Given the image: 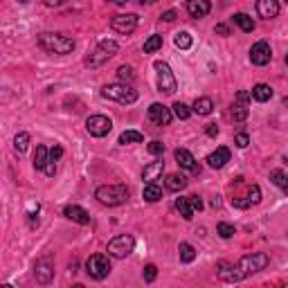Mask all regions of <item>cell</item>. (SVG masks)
<instances>
[{
  "label": "cell",
  "mask_w": 288,
  "mask_h": 288,
  "mask_svg": "<svg viewBox=\"0 0 288 288\" xmlns=\"http://www.w3.org/2000/svg\"><path fill=\"white\" fill-rule=\"evenodd\" d=\"M270 263V257L266 252H252L241 257L234 266H228V263H221L219 266V279L228 281V284H237V281H243L246 277L257 275L263 268Z\"/></svg>",
  "instance_id": "6da1fadb"
},
{
  "label": "cell",
  "mask_w": 288,
  "mask_h": 288,
  "mask_svg": "<svg viewBox=\"0 0 288 288\" xmlns=\"http://www.w3.org/2000/svg\"><path fill=\"white\" fill-rule=\"evenodd\" d=\"M38 45H41V50H45L47 54L63 56L75 50V38L61 34V32H43V34H38Z\"/></svg>",
  "instance_id": "7a4b0ae2"
},
{
  "label": "cell",
  "mask_w": 288,
  "mask_h": 288,
  "mask_svg": "<svg viewBox=\"0 0 288 288\" xmlns=\"http://www.w3.org/2000/svg\"><path fill=\"white\" fill-rule=\"evenodd\" d=\"M95 198L102 205L117 207V205H124L128 200V189H126V185H102L95 191Z\"/></svg>",
  "instance_id": "3957f363"
},
{
  "label": "cell",
  "mask_w": 288,
  "mask_h": 288,
  "mask_svg": "<svg viewBox=\"0 0 288 288\" xmlns=\"http://www.w3.org/2000/svg\"><path fill=\"white\" fill-rule=\"evenodd\" d=\"M102 97L117 104H135L137 90H133V86H126V84H108L102 88Z\"/></svg>",
  "instance_id": "277c9868"
},
{
  "label": "cell",
  "mask_w": 288,
  "mask_h": 288,
  "mask_svg": "<svg viewBox=\"0 0 288 288\" xmlns=\"http://www.w3.org/2000/svg\"><path fill=\"white\" fill-rule=\"evenodd\" d=\"M119 52V45L117 41H113V38H106V41H102L97 47H95V52L86 59V65L88 68H99V65H104L106 61H110L115 54Z\"/></svg>",
  "instance_id": "5b68a950"
},
{
  "label": "cell",
  "mask_w": 288,
  "mask_h": 288,
  "mask_svg": "<svg viewBox=\"0 0 288 288\" xmlns=\"http://www.w3.org/2000/svg\"><path fill=\"white\" fill-rule=\"evenodd\" d=\"M86 272H88L93 279L102 281L106 279V277L110 275V259L106 257V254H93V257L86 261Z\"/></svg>",
  "instance_id": "8992f818"
},
{
  "label": "cell",
  "mask_w": 288,
  "mask_h": 288,
  "mask_svg": "<svg viewBox=\"0 0 288 288\" xmlns=\"http://www.w3.org/2000/svg\"><path fill=\"white\" fill-rule=\"evenodd\" d=\"M135 250V239L131 234H117L115 239L108 241V254L115 259H124Z\"/></svg>",
  "instance_id": "52a82bcc"
},
{
  "label": "cell",
  "mask_w": 288,
  "mask_h": 288,
  "mask_svg": "<svg viewBox=\"0 0 288 288\" xmlns=\"http://www.w3.org/2000/svg\"><path fill=\"white\" fill-rule=\"evenodd\" d=\"M156 70H158V90L165 95H174L176 88H178V84H176V77L174 72H171L169 63H165V61H156Z\"/></svg>",
  "instance_id": "ba28073f"
},
{
  "label": "cell",
  "mask_w": 288,
  "mask_h": 288,
  "mask_svg": "<svg viewBox=\"0 0 288 288\" xmlns=\"http://www.w3.org/2000/svg\"><path fill=\"white\" fill-rule=\"evenodd\" d=\"M110 128H113V122H110V117H106V115H90L86 119V131L93 137H106L110 133Z\"/></svg>",
  "instance_id": "9c48e42d"
},
{
  "label": "cell",
  "mask_w": 288,
  "mask_h": 288,
  "mask_svg": "<svg viewBox=\"0 0 288 288\" xmlns=\"http://www.w3.org/2000/svg\"><path fill=\"white\" fill-rule=\"evenodd\" d=\"M110 27H113L117 34L128 36V34H133V32H135L137 16H135V14H117V16L110 18Z\"/></svg>",
  "instance_id": "30bf717a"
},
{
  "label": "cell",
  "mask_w": 288,
  "mask_h": 288,
  "mask_svg": "<svg viewBox=\"0 0 288 288\" xmlns=\"http://www.w3.org/2000/svg\"><path fill=\"white\" fill-rule=\"evenodd\" d=\"M34 277L38 284H50L52 277H54V261L52 257H41L34 263Z\"/></svg>",
  "instance_id": "8fae6325"
},
{
  "label": "cell",
  "mask_w": 288,
  "mask_h": 288,
  "mask_svg": "<svg viewBox=\"0 0 288 288\" xmlns=\"http://www.w3.org/2000/svg\"><path fill=\"white\" fill-rule=\"evenodd\" d=\"M272 59V50L266 41H257L250 47V61L254 65H268Z\"/></svg>",
  "instance_id": "7c38bea8"
},
{
  "label": "cell",
  "mask_w": 288,
  "mask_h": 288,
  "mask_svg": "<svg viewBox=\"0 0 288 288\" xmlns=\"http://www.w3.org/2000/svg\"><path fill=\"white\" fill-rule=\"evenodd\" d=\"M171 117H174L171 108L162 106V104H151V106H149V119H151L153 124H158V126H169Z\"/></svg>",
  "instance_id": "4fadbf2b"
},
{
  "label": "cell",
  "mask_w": 288,
  "mask_h": 288,
  "mask_svg": "<svg viewBox=\"0 0 288 288\" xmlns=\"http://www.w3.org/2000/svg\"><path fill=\"white\" fill-rule=\"evenodd\" d=\"M174 156H176V162H178V167H182V169H187V171H191V174H196V176L200 174V167L196 165V158L191 156L187 149H176Z\"/></svg>",
  "instance_id": "5bb4252c"
},
{
  "label": "cell",
  "mask_w": 288,
  "mask_h": 288,
  "mask_svg": "<svg viewBox=\"0 0 288 288\" xmlns=\"http://www.w3.org/2000/svg\"><path fill=\"white\" fill-rule=\"evenodd\" d=\"M162 174H165V162L162 160L149 162L142 171V180H147V185H156V180H160Z\"/></svg>",
  "instance_id": "9a60e30c"
},
{
  "label": "cell",
  "mask_w": 288,
  "mask_h": 288,
  "mask_svg": "<svg viewBox=\"0 0 288 288\" xmlns=\"http://www.w3.org/2000/svg\"><path fill=\"white\" fill-rule=\"evenodd\" d=\"M205 162H207L212 169H223V167L230 162V149H228V147H219L216 151L209 153Z\"/></svg>",
  "instance_id": "2e32d148"
},
{
  "label": "cell",
  "mask_w": 288,
  "mask_h": 288,
  "mask_svg": "<svg viewBox=\"0 0 288 288\" xmlns=\"http://www.w3.org/2000/svg\"><path fill=\"white\" fill-rule=\"evenodd\" d=\"M63 216L65 219H70V221H75V223H79V225H88L90 223V214L86 212L84 207H79V205H65Z\"/></svg>",
  "instance_id": "e0dca14e"
},
{
  "label": "cell",
  "mask_w": 288,
  "mask_h": 288,
  "mask_svg": "<svg viewBox=\"0 0 288 288\" xmlns=\"http://www.w3.org/2000/svg\"><path fill=\"white\" fill-rule=\"evenodd\" d=\"M279 3H277V0H259L257 3V14L261 18H275L277 14H279Z\"/></svg>",
  "instance_id": "ac0fdd59"
},
{
  "label": "cell",
  "mask_w": 288,
  "mask_h": 288,
  "mask_svg": "<svg viewBox=\"0 0 288 288\" xmlns=\"http://www.w3.org/2000/svg\"><path fill=\"white\" fill-rule=\"evenodd\" d=\"M209 9H212V5L207 0H189L187 3V12H189L191 18H205L209 14Z\"/></svg>",
  "instance_id": "d6986e66"
},
{
  "label": "cell",
  "mask_w": 288,
  "mask_h": 288,
  "mask_svg": "<svg viewBox=\"0 0 288 288\" xmlns=\"http://www.w3.org/2000/svg\"><path fill=\"white\" fill-rule=\"evenodd\" d=\"M47 162H50V151H47V147H43V144H38L36 151H34V169L38 171H45Z\"/></svg>",
  "instance_id": "ffe728a7"
},
{
  "label": "cell",
  "mask_w": 288,
  "mask_h": 288,
  "mask_svg": "<svg viewBox=\"0 0 288 288\" xmlns=\"http://www.w3.org/2000/svg\"><path fill=\"white\" fill-rule=\"evenodd\" d=\"M165 187L169 191H182L187 187V178L182 174H169L165 178Z\"/></svg>",
  "instance_id": "44dd1931"
},
{
  "label": "cell",
  "mask_w": 288,
  "mask_h": 288,
  "mask_svg": "<svg viewBox=\"0 0 288 288\" xmlns=\"http://www.w3.org/2000/svg\"><path fill=\"white\" fill-rule=\"evenodd\" d=\"M252 99H254V102H268V99H272V88H270V86H268V84H257V86H254V88H252Z\"/></svg>",
  "instance_id": "7402d4cb"
},
{
  "label": "cell",
  "mask_w": 288,
  "mask_h": 288,
  "mask_svg": "<svg viewBox=\"0 0 288 288\" xmlns=\"http://www.w3.org/2000/svg\"><path fill=\"white\" fill-rule=\"evenodd\" d=\"M191 110H194L196 115H209L214 110V102L209 97H198L194 102V108H191Z\"/></svg>",
  "instance_id": "603a6c76"
},
{
  "label": "cell",
  "mask_w": 288,
  "mask_h": 288,
  "mask_svg": "<svg viewBox=\"0 0 288 288\" xmlns=\"http://www.w3.org/2000/svg\"><path fill=\"white\" fill-rule=\"evenodd\" d=\"M176 209L180 212V216L185 221H191L194 219V207H191V203H189V198H176Z\"/></svg>",
  "instance_id": "cb8c5ba5"
},
{
  "label": "cell",
  "mask_w": 288,
  "mask_h": 288,
  "mask_svg": "<svg viewBox=\"0 0 288 288\" xmlns=\"http://www.w3.org/2000/svg\"><path fill=\"white\" fill-rule=\"evenodd\" d=\"M144 200L147 203H158L162 198V189L158 185H144V191H142Z\"/></svg>",
  "instance_id": "d4e9b609"
},
{
  "label": "cell",
  "mask_w": 288,
  "mask_h": 288,
  "mask_svg": "<svg viewBox=\"0 0 288 288\" xmlns=\"http://www.w3.org/2000/svg\"><path fill=\"white\" fill-rule=\"evenodd\" d=\"M178 257H180L182 263H191L196 259L194 246H191V243H180V246H178Z\"/></svg>",
  "instance_id": "484cf974"
},
{
  "label": "cell",
  "mask_w": 288,
  "mask_h": 288,
  "mask_svg": "<svg viewBox=\"0 0 288 288\" xmlns=\"http://www.w3.org/2000/svg\"><path fill=\"white\" fill-rule=\"evenodd\" d=\"M142 140H144V135L140 131H124L117 142L122 144V147H126V144H140Z\"/></svg>",
  "instance_id": "4316f807"
},
{
  "label": "cell",
  "mask_w": 288,
  "mask_h": 288,
  "mask_svg": "<svg viewBox=\"0 0 288 288\" xmlns=\"http://www.w3.org/2000/svg\"><path fill=\"white\" fill-rule=\"evenodd\" d=\"M232 21L237 23V25L241 27L243 32H252V30H254V21H252L250 16H248V14H234Z\"/></svg>",
  "instance_id": "83f0119b"
},
{
  "label": "cell",
  "mask_w": 288,
  "mask_h": 288,
  "mask_svg": "<svg viewBox=\"0 0 288 288\" xmlns=\"http://www.w3.org/2000/svg\"><path fill=\"white\" fill-rule=\"evenodd\" d=\"M162 47V36L160 34H153V36H149L147 41H144V52L147 54H153V52H158Z\"/></svg>",
  "instance_id": "f1b7e54d"
},
{
  "label": "cell",
  "mask_w": 288,
  "mask_h": 288,
  "mask_svg": "<svg viewBox=\"0 0 288 288\" xmlns=\"http://www.w3.org/2000/svg\"><path fill=\"white\" fill-rule=\"evenodd\" d=\"M27 147H30V135H27V133H18V135L14 137V149H16V153H25Z\"/></svg>",
  "instance_id": "f546056e"
},
{
  "label": "cell",
  "mask_w": 288,
  "mask_h": 288,
  "mask_svg": "<svg viewBox=\"0 0 288 288\" xmlns=\"http://www.w3.org/2000/svg\"><path fill=\"white\" fill-rule=\"evenodd\" d=\"M171 113L176 115L178 119H189V115H191V108L187 106V104H182V102H176L174 106H171Z\"/></svg>",
  "instance_id": "4dcf8cb0"
},
{
  "label": "cell",
  "mask_w": 288,
  "mask_h": 288,
  "mask_svg": "<svg viewBox=\"0 0 288 288\" xmlns=\"http://www.w3.org/2000/svg\"><path fill=\"white\" fill-rule=\"evenodd\" d=\"M117 77H119V81H122V84L131 86V81L135 79V72H133L131 65H122V68L117 70Z\"/></svg>",
  "instance_id": "1f68e13d"
},
{
  "label": "cell",
  "mask_w": 288,
  "mask_h": 288,
  "mask_svg": "<svg viewBox=\"0 0 288 288\" xmlns=\"http://www.w3.org/2000/svg\"><path fill=\"white\" fill-rule=\"evenodd\" d=\"M216 232H219L221 239H232L234 234H237V228L230 225V223H219V225H216Z\"/></svg>",
  "instance_id": "d6a6232c"
},
{
  "label": "cell",
  "mask_w": 288,
  "mask_h": 288,
  "mask_svg": "<svg viewBox=\"0 0 288 288\" xmlns=\"http://www.w3.org/2000/svg\"><path fill=\"white\" fill-rule=\"evenodd\" d=\"M174 43H176V47H180V50H189L194 41H191V36L187 34V32H178L174 38Z\"/></svg>",
  "instance_id": "836d02e7"
},
{
  "label": "cell",
  "mask_w": 288,
  "mask_h": 288,
  "mask_svg": "<svg viewBox=\"0 0 288 288\" xmlns=\"http://www.w3.org/2000/svg\"><path fill=\"white\" fill-rule=\"evenodd\" d=\"M246 200H248V203H250V205H257L259 200H261V189H259V185H252L250 189H248Z\"/></svg>",
  "instance_id": "e575fe53"
},
{
  "label": "cell",
  "mask_w": 288,
  "mask_h": 288,
  "mask_svg": "<svg viewBox=\"0 0 288 288\" xmlns=\"http://www.w3.org/2000/svg\"><path fill=\"white\" fill-rule=\"evenodd\" d=\"M246 117H248V106H239V104H234L232 106V119L234 122H243Z\"/></svg>",
  "instance_id": "d590c367"
},
{
  "label": "cell",
  "mask_w": 288,
  "mask_h": 288,
  "mask_svg": "<svg viewBox=\"0 0 288 288\" xmlns=\"http://www.w3.org/2000/svg\"><path fill=\"white\" fill-rule=\"evenodd\" d=\"M270 180H272V185H277V187H281V189H284L286 187V174L281 169H275L270 174Z\"/></svg>",
  "instance_id": "8d00e7d4"
},
{
  "label": "cell",
  "mask_w": 288,
  "mask_h": 288,
  "mask_svg": "<svg viewBox=\"0 0 288 288\" xmlns=\"http://www.w3.org/2000/svg\"><path fill=\"white\" fill-rule=\"evenodd\" d=\"M149 153H151V156H162V153H165V144H162L160 140H153V142H149Z\"/></svg>",
  "instance_id": "74e56055"
},
{
  "label": "cell",
  "mask_w": 288,
  "mask_h": 288,
  "mask_svg": "<svg viewBox=\"0 0 288 288\" xmlns=\"http://www.w3.org/2000/svg\"><path fill=\"white\" fill-rule=\"evenodd\" d=\"M144 281H156V277H158V268L153 266V263H149V266H144Z\"/></svg>",
  "instance_id": "f35d334b"
},
{
  "label": "cell",
  "mask_w": 288,
  "mask_h": 288,
  "mask_svg": "<svg viewBox=\"0 0 288 288\" xmlns=\"http://www.w3.org/2000/svg\"><path fill=\"white\" fill-rule=\"evenodd\" d=\"M234 144H237L239 149H246L248 144H250V137H248V133H237V135H234Z\"/></svg>",
  "instance_id": "ab89813d"
},
{
  "label": "cell",
  "mask_w": 288,
  "mask_h": 288,
  "mask_svg": "<svg viewBox=\"0 0 288 288\" xmlns=\"http://www.w3.org/2000/svg\"><path fill=\"white\" fill-rule=\"evenodd\" d=\"M250 97H252L250 93H246V90H241V93L237 95V104H239V106H248V102H250Z\"/></svg>",
  "instance_id": "60d3db41"
},
{
  "label": "cell",
  "mask_w": 288,
  "mask_h": 288,
  "mask_svg": "<svg viewBox=\"0 0 288 288\" xmlns=\"http://www.w3.org/2000/svg\"><path fill=\"white\" fill-rule=\"evenodd\" d=\"M189 198V203H191V207H194V212H200L203 209V200L198 198V196H187Z\"/></svg>",
  "instance_id": "b9f144b4"
},
{
  "label": "cell",
  "mask_w": 288,
  "mask_h": 288,
  "mask_svg": "<svg viewBox=\"0 0 288 288\" xmlns=\"http://www.w3.org/2000/svg\"><path fill=\"white\" fill-rule=\"evenodd\" d=\"M160 18H162V21H165V23H174L176 18H178V14H176L174 9H169V12H165V14H162Z\"/></svg>",
  "instance_id": "7bdbcfd3"
},
{
  "label": "cell",
  "mask_w": 288,
  "mask_h": 288,
  "mask_svg": "<svg viewBox=\"0 0 288 288\" xmlns=\"http://www.w3.org/2000/svg\"><path fill=\"white\" fill-rule=\"evenodd\" d=\"M54 174H56V160H52L50 158V162H47V167H45V176H50L52 178Z\"/></svg>",
  "instance_id": "ee69618b"
},
{
  "label": "cell",
  "mask_w": 288,
  "mask_h": 288,
  "mask_svg": "<svg viewBox=\"0 0 288 288\" xmlns=\"http://www.w3.org/2000/svg\"><path fill=\"white\" fill-rule=\"evenodd\" d=\"M214 32H216V34H221V36H230V30H228V25H223V23H219V25L214 27Z\"/></svg>",
  "instance_id": "f6af8a7d"
},
{
  "label": "cell",
  "mask_w": 288,
  "mask_h": 288,
  "mask_svg": "<svg viewBox=\"0 0 288 288\" xmlns=\"http://www.w3.org/2000/svg\"><path fill=\"white\" fill-rule=\"evenodd\" d=\"M205 133H207L209 137H216V135H219V126H216V124H207V128H205Z\"/></svg>",
  "instance_id": "bcb514c9"
},
{
  "label": "cell",
  "mask_w": 288,
  "mask_h": 288,
  "mask_svg": "<svg viewBox=\"0 0 288 288\" xmlns=\"http://www.w3.org/2000/svg\"><path fill=\"white\" fill-rule=\"evenodd\" d=\"M61 156H63V149H61V147H54V149L50 151V158H52V160H59Z\"/></svg>",
  "instance_id": "7dc6e473"
},
{
  "label": "cell",
  "mask_w": 288,
  "mask_h": 288,
  "mask_svg": "<svg viewBox=\"0 0 288 288\" xmlns=\"http://www.w3.org/2000/svg\"><path fill=\"white\" fill-rule=\"evenodd\" d=\"M284 194L288 196V176H286V187H284Z\"/></svg>",
  "instance_id": "c3c4849f"
},
{
  "label": "cell",
  "mask_w": 288,
  "mask_h": 288,
  "mask_svg": "<svg viewBox=\"0 0 288 288\" xmlns=\"http://www.w3.org/2000/svg\"><path fill=\"white\" fill-rule=\"evenodd\" d=\"M72 288H86L84 284H75V286H72Z\"/></svg>",
  "instance_id": "681fc988"
},
{
  "label": "cell",
  "mask_w": 288,
  "mask_h": 288,
  "mask_svg": "<svg viewBox=\"0 0 288 288\" xmlns=\"http://www.w3.org/2000/svg\"><path fill=\"white\" fill-rule=\"evenodd\" d=\"M3 288H14L12 284H3Z\"/></svg>",
  "instance_id": "f907efd6"
},
{
  "label": "cell",
  "mask_w": 288,
  "mask_h": 288,
  "mask_svg": "<svg viewBox=\"0 0 288 288\" xmlns=\"http://www.w3.org/2000/svg\"><path fill=\"white\" fill-rule=\"evenodd\" d=\"M286 65H288V54H286Z\"/></svg>",
  "instance_id": "816d5d0a"
},
{
  "label": "cell",
  "mask_w": 288,
  "mask_h": 288,
  "mask_svg": "<svg viewBox=\"0 0 288 288\" xmlns=\"http://www.w3.org/2000/svg\"><path fill=\"white\" fill-rule=\"evenodd\" d=\"M281 288H288V284H286V286H281Z\"/></svg>",
  "instance_id": "f5cc1de1"
}]
</instances>
